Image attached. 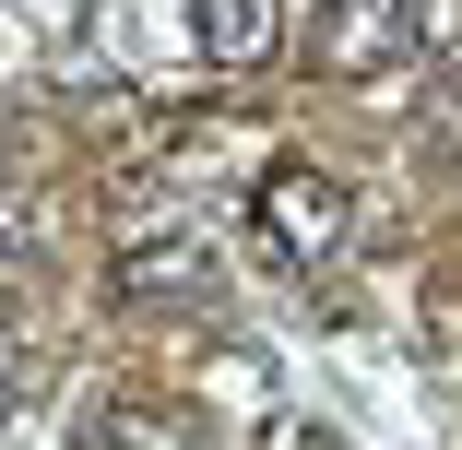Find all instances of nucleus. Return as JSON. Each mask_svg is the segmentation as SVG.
<instances>
[{
    "label": "nucleus",
    "instance_id": "f03ea898",
    "mask_svg": "<svg viewBox=\"0 0 462 450\" xmlns=\"http://www.w3.org/2000/svg\"><path fill=\"white\" fill-rule=\"evenodd\" d=\"M415 48V0H309V60L332 83H380Z\"/></svg>",
    "mask_w": 462,
    "mask_h": 450
},
{
    "label": "nucleus",
    "instance_id": "39448f33",
    "mask_svg": "<svg viewBox=\"0 0 462 450\" xmlns=\"http://www.w3.org/2000/svg\"><path fill=\"white\" fill-rule=\"evenodd\" d=\"M83 450H190V427H178L166 403H107L96 427H83Z\"/></svg>",
    "mask_w": 462,
    "mask_h": 450
},
{
    "label": "nucleus",
    "instance_id": "6e6552de",
    "mask_svg": "<svg viewBox=\"0 0 462 450\" xmlns=\"http://www.w3.org/2000/svg\"><path fill=\"white\" fill-rule=\"evenodd\" d=\"M13 368H24V355H13V332H0V415H13Z\"/></svg>",
    "mask_w": 462,
    "mask_h": 450
},
{
    "label": "nucleus",
    "instance_id": "20e7f679",
    "mask_svg": "<svg viewBox=\"0 0 462 450\" xmlns=\"http://www.w3.org/2000/svg\"><path fill=\"white\" fill-rule=\"evenodd\" d=\"M190 36H202L214 71H261L285 48V0H190Z\"/></svg>",
    "mask_w": 462,
    "mask_h": 450
},
{
    "label": "nucleus",
    "instance_id": "f257e3e1",
    "mask_svg": "<svg viewBox=\"0 0 462 450\" xmlns=\"http://www.w3.org/2000/svg\"><path fill=\"white\" fill-rule=\"evenodd\" d=\"M249 225H261L273 261L320 273V261H344V237H356V202H344V178H332V166L273 154V166H261V190H249Z\"/></svg>",
    "mask_w": 462,
    "mask_h": 450
},
{
    "label": "nucleus",
    "instance_id": "0eeeda50",
    "mask_svg": "<svg viewBox=\"0 0 462 450\" xmlns=\"http://www.w3.org/2000/svg\"><path fill=\"white\" fill-rule=\"evenodd\" d=\"M13 261H36V214H24L13 190H0V273H13Z\"/></svg>",
    "mask_w": 462,
    "mask_h": 450
},
{
    "label": "nucleus",
    "instance_id": "7ed1b4c3",
    "mask_svg": "<svg viewBox=\"0 0 462 450\" xmlns=\"http://www.w3.org/2000/svg\"><path fill=\"white\" fill-rule=\"evenodd\" d=\"M107 297L119 308H202L214 297V249L202 237H143V249L107 261Z\"/></svg>",
    "mask_w": 462,
    "mask_h": 450
},
{
    "label": "nucleus",
    "instance_id": "423d86ee",
    "mask_svg": "<svg viewBox=\"0 0 462 450\" xmlns=\"http://www.w3.org/2000/svg\"><path fill=\"white\" fill-rule=\"evenodd\" d=\"M415 48L439 71H462V0H415Z\"/></svg>",
    "mask_w": 462,
    "mask_h": 450
}]
</instances>
